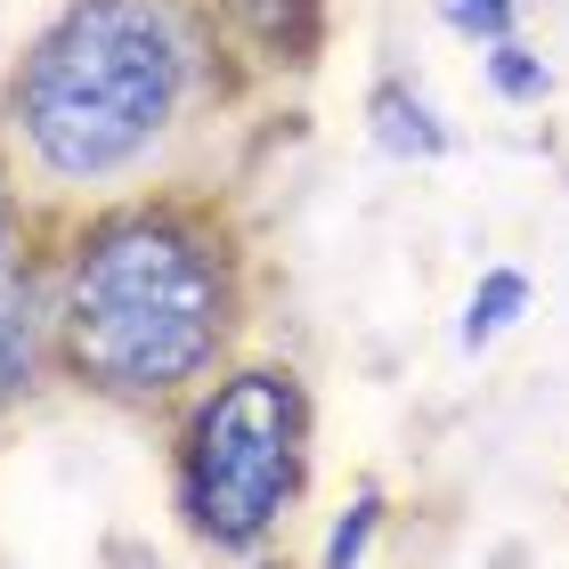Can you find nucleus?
Here are the masks:
<instances>
[{
  "label": "nucleus",
  "mask_w": 569,
  "mask_h": 569,
  "mask_svg": "<svg viewBox=\"0 0 569 569\" xmlns=\"http://www.w3.org/2000/svg\"><path fill=\"white\" fill-rule=\"evenodd\" d=\"M58 382L122 416H171L196 382L244 358L252 244L220 188H122L41 203Z\"/></svg>",
  "instance_id": "obj_1"
},
{
  "label": "nucleus",
  "mask_w": 569,
  "mask_h": 569,
  "mask_svg": "<svg viewBox=\"0 0 569 569\" xmlns=\"http://www.w3.org/2000/svg\"><path fill=\"white\" fill-rule=\"evenodd\" d=\"M228 58L212 0H58L0 73V139L49 203L122 196L228 98Z\"/></svg>",
  "instance_id": "obj_2"
},
{
  "label": "nucleus",
  "mask_w": 569,
  "mask_h": 569,
  "mask_svg": "<svg viewBox=\"0 0 569 569\" xmlns=\"http://www.w3.org/2000/svg\"><path fill=\"white\" fill-rule=\"evenodd\" d=\"M318 463V407L301 367L284 358H228L212 382H196L171 407V521L188 546L220 561H261L293 529Z\"/></svg>",
  "instance_id": "obj_3"
},
{
  "label": "nucleus",
  "mask_w": 569,
  "mask_h": 569,
  "mask_svg": "<svg viewBox=\"0 0 569 569\" xmlns=\"http://www.w3.org/2000/svg\"><path fill=\"white\" fill-rule=\"evenodd\" d=\"M49 375H58V342H49V261H41V237H33V252L0 277V423L24 416Z\"/></svg>",
  "instance_id": "obj_4"
},
{
  "label": "nucleus",
  "mask_w": 569,
  "mask_h": 569,
  "mask_svg": "<svg viewBox=\"0 0 569 569\" xmlns=\"http://www.w3.org/2000/svg\"><path fill=\"white\" fill-rule=\"evenodd\" d=\"M237 58L269 73H309L326 49V0H212Z\"/></svg>",
  "instance_id": "obj_5"
},
{
  "label": "nucleus",
  "mask_w": 569,
  "mask_h": 569,
  "mask_svg": "<svg viewBox=\"0 0 569 569\" xmlns=\"http://www.w3.org/2000/svg\"><path fill=\"white\" fill-rule=\"evenodd\" d=\"M367 139L391 154V163H448L456 154L448 114H439L407 73H382V82L367 90Z\"/></svg>",
  "instance_id": "obj_6"
},
{
  "label": "nucleus",
  "mask_w": 569,
  "mask_h": 569,
  "mask_svg": "<svg viewBox=\"0 0 569 569\" xmlns=\"http://www.w3.org/2000/svg\"><path fill=\"white\" fill-rule=\"evenodd\" d=\"M529 293H537V284H529V269H480V284H472V293H463L456 342L472 350V358H480L488 342H505V333H512V326L529 318Z\"/></svg>",
  "instance_id": "obj_7"
},
{
  "label": "nucleus",
  "mask_w": 569,
  "mask_h": 569,
  "mask_svg": "<svg viewBox=\"0 0 569 569\" xmlns=\"http://www.w3.org/2000/svg\"><path fill=\"white\" fill-rule=\"evenodd\" d=\"M480 82L497 90L505 107H537V98H553V66L537 58L521 33H505V41H488V49H480Z\"/></svg>",
  "instance_id": "obj_8"
},
{
  "label": "nucleus",
  "mask_w": 569,
  "mask_h": 569,
  "mask_svg": "<svg viewBox=\"0 0 569 569\" xmlns=\"http://www.w3.org/2000/svg\"><path fill=\"white\" fill-rule=\"evenodd\" d=\"M382 512H391V497H382V488L367 480L358 488V497L333 512V529H326V546H318V561L326 569H350V561H367L375 553V529H382Z\"/></svg>",
  "instance_id": "obj_9"
},
{
  "label": "nucleus",
  "mask_w": 569,
  "mask_h": 569,
  "mask_svg": "<svg viewBox=\"0 0 569 569\" xmlns=\"http://www.w3.org/2000/svg\"><path fill=\"white\" fill-rule=\"evenodd\" d=\"M33 237H41V203L24 196V171H17L9 139H0V277L33 252Z\"/></svg>",
  "instance_id": "obj_10"
},
{
  "label": "nucleus",
  "mask_w": 569,
  "mask_h": 569,
  "mask_svg": "<svg viewBox=\"0 0 569 569\" xmlns=\"http://www.w3.org/2000/svg\"><path fill=\"white\" fill-rule=\"evenodd\" d=\"M431 17L448 24L456 41H472V49L521 33V0H431Z\"/></svg>",
  "instance_id": "obj_11"
}]
</instances>
